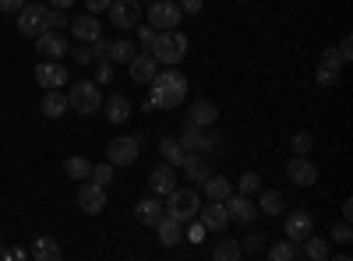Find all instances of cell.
Instances as JSON below:
<instances>
[{
  "label": "cell",
  "instance_id": "816d5d0a",
  "mask_svg": "<svg viewBox=\"0 0 353 261\" xmlns=\"http://www.w3.org/2000/svg\"><path fill=\"white\" fill-rule=\"evenodd\" d=\"M321 61H332V64H343V61H339V53H336V50H332V46H329V50H325V53H321Z\"/></svg>",
  "mask_w": 353,
  "mask_h": 261
},
{
  "label": "cell",
  "instance_id": "7c38bea8",
  "mask_svg": "<svg viewBox=\"0 0 353 261\" xmlns=\"http://www.w3.org/2000/svg\"><path fill=\"white\" fill-rule=\"evenodd\" d=\"M110 21L117 28H134L138 18H141V8H138V0H110Z\"/></svg>",
  "mask_w": 353,
  "mask_h": 261
},
{
  "label": "cell",
  "instance_id": "bcb514c9",
  "mask_svg": "<svg viewBox=\"0 0 353 261\" xmlns=\"http://www.w3.org/2000/svg\"><path fill=\"white\" fill-rule=\"evenodd\" d=\"M188 240H191V244H201V240H205V226H201V222H191V229H188Z\"/></svg>",
  "mask_w": 353,
  "mask_h": 261
},
{
  "label": "cell",
  "instance_id": "ac0fdd59",
  "mask_svg": "<svg viewBox=\"0 0 353 261\" xmlns=\"http://www.w3.org/2000/svg\"><path fill=\"white\" fill-rule=\"evenodd\" d=\"M219 121V109H216V103H209V99H194L191 103V113H188V124H194V127H212Z\"/></svg>",
  "mask_w": 353,
  "mask_h": 261
},
{
  "label": "cell",
  "instance_id": "ffe728a7",
  "mask_svg": "<svg viewBox=\"0 0 353 261\" xmlns=\"http://www.w3.org/2000/svg\"><path fill=\"white\" fill-rule=\"evenodd\" d=\"M198 216H201V226L212 229V233H223V229L230 226V216H226V205H223V201H212L209 209H198Z\"/></svg>",
  "mask_w": 353,
  "mask_h": 261
},
{
  "label": "cell",
  "instance_id": "f35d334b",
  "mask_svg": "<svg viewBox=\"0 0 353 261\" xmlns=\"http://www.w3.org/2000/svg\"><path fill=\"white\" fill-rule=\"evenodd\" d=\"M46 21H50L53 28H61V25H68V14H64V8H46Z\"/></svg>",
  "mask_w": 353,
  "mask_h": 261
},
{
  "label": "cell",
  "instance_id": "f546056e",
  "mask_svg": "<svg viewBox=\"0 0 353 261\" xmlns=\"http://www.w3.org/2000/svg\"><path fill=\"white\" fill-rule=\"evenodd\" d=\"M181 166L188 169V180H191V184H201L205 177H209V163H205V159H194L191 152H188V159H184Z\"/></svg>",
  "mask_w": 353,
  "mask_h": 261
},
{
  "label": "cell",
  "instance_id": "f907efd6",
  "mask_svg": "<svg viewBox=\"0 0 353 261\" xmlns=\"http://www.w3.org/2000/svg\"><path fill=\"white\" fill-rule=\"evenodd\" d=\"M25 0H0V11H18Z\"/></svg>",
  "mask_w": 353,
  "mask_h": 261
},
{
  "label": "cell",
  "instance_id": "6da1fadb",
  "mask_svg": "<svg viewBox=\"0 0 353 261\" xmlns=\"http://www.w3.org/2000/svg\"><path fill=\"white\" fill-rule=\"evenodd\" d=\"M152 85V106H159V109H176V106H181L184 103V96H188V78L181 74V71H156V78L149 81Z\"/></svg>",
  "mask_w": 353,
  "mask_h": 261
},
{
  "label": "cell",
  "instance_id": "277c9868",
  "mask_svg": "<svg viewBox=\"0 0 353 261\" xmlns=\"http://www.w3.org/2000/svg\"><path fill=\"white\" fill-rule=\"evenodd\" d=\"M198 209H201V201H198L194 187H173V191L166 194V212H170L173 219L191 222V219L198 216Z\"/></svg>",
  "mask_w": 353,
  "mask_h": 261
},
{
  "label": "cell",
  "instance_id": "4dcf8cb0",
  "mask_svg": "<svg viewBox=\"0 0 353 261\" xmlns=\"http://www.w3.org/2000/svg\"><path fill=\"white\" fill-rule=\"evenodd\" d=\"M64 173H68L71 180H88V173H92V163L81 159V156H71V159L64 163Z\"/></svg>",
  "mask_w": 353,
  "mask_h": 261
},
{
  "label": "cell",
  "instance_id": "7a4b0ae2",
  "mask_svg": "<svg viewBox=\"0 0 353 261\" xmlns=\"http://www.w3.org/2000/svg\"><path fill=\"white\" fill-rule=\"evenodd\" d=\"M149 50L159 64H181L188 56V36L176 32V28H166V32H156V43Z\"/></svg>",
  "mask_w": 353,
  "mask_h": 261
},
{
  "label": "cell",
  "instance_id": "ba28073f",
  "mask_svg": "<svg viewBox=\"0 0 353 261\" xmlns=\"http://www.w3.org/2000/svg\"><path fill=\"white\" fill-rule=\"evenodd\" d=\"M78 209H81L85 216H99V212L106 209V187L96 184V180H85V184L78 187Z\"/></svg>",
  "mask_w": 353,
  "mask_h": 261
},
{
  "label": "cell",
  "instance_id": "7dc6e473",
  "mask_svg": "<svg viewBox=\"0 0 353 261\" xmlns=\"http://www.w3.org/2000/svg\"><path fill=\"white\" fill-rule=\"evenodd\" d=\"M336 53H339V61H343V64H350V56H353V43H350V36L339 43V50H336Z\"/></svg>",
  "mask_w": 353,
  "mask_h": 261
},
{
  "label": "cell",
  "instance_id": "8d00e7d4",
  "mask_svg": "<svg viewBox=\"0 0 353 261\" xmlns=\"http://www.w3.org/2000/svg\"><path fill=\"white\" fill-rule=\"evenodd\" d=\"M254 191H261V177L248 169L244 177H241V194H254Z\"/></svg>",
  "mask_w": 353,
  "mask_h": 261
},
{
  "label": "cell",
  "instance_id": "11a10c76",
  "mask_svg": "<svg viewBox=\"0 0 353 261\" xmlns=\"http://www.w3.org/2000/svg\"><path fill=\"white\" fill-rule=\"evenodd\" d=\"M0 258H4V251H0Z\"/></svg>",
  "mask_w": 353,
  "mask_h": 261
},
{
  "label": "cell",
  "instance_id": "484cf974",
  "mask_svg": "<svg viewBox=\"0 0 353 261\" xmlns=\"http://www.w3.org/2000/svg\"><path fill=\"white\" fill-rule=\"evenodd\" d=\"M159 152H163V163H170L173 169H176V166H181V163L188 159L184 145L176 141V138H163V141H159Z\"/></svg>",
  "mask_w": 353,
  "mask_h": 261
},
{
  "label": "cell",
  "instance_id": "44dd1931",
  "mask_svg": "<svg viewBox=\"0 0 353 261\" xmlns=\"http://www.w3.org/2000/svg\"><path fill=\"white\" fill-rule=\"evenodd\" d=\"M149 187H152V194H156V198H163V194H170V191L176 187V173H173V166H170V163H163V166H156V169H152Z\"/></svg>",
  "mask_w": 353,
  "mask_h": 261
},
{
  "label": "cell",
  "instance_id": "60d3db41",
  "mask_svg": "<svg viewBox=\"0 0 353 261\" xmlns=\"http://www.w3.org/2000/svg\"><path fill=\"white\" fill-rule=\"evenodd\" d=\"M74 61H78V64H92V61H96V56H92V46H88V43L74 46Z\"/></svg>",
  "mask_w": 353,
  "mask_h": 261
},
{
  "label": "cell",
  "instance_id": "83f0119b",
  "mask_svg": "<svg viewBox=\"0 0 353 261\" xmlns=\"http://www.w3.org/2000/svg\"><path fill=\"white\" fill-rule=\"evenodd\" d=\"M301 258H311V261H329V244L318 240V237H307L301 244Z\"/></svg>",
  "mask_w": 353,
  "mask_h": 261
},
{
  "label": "cell",
  "instance_id": "7bdbcfd3",
  "mask_svg": "<svg viewBox=\"0 0 353 261\" xmlns=\"http://www.w3.org/2000/svg\"><path fill=\"white\" fill-rule=\"evenodd\" d=\"M241 251H248V254H261V251H265V233H254V237H251Z\"/></svg>",
  "mask_w": 353,
  "mask_h": 261
},
{
  "label": "cell",
  "instance_id": "8992f818",
  "mask_svg": "<svg viewBox=\"0 0 353 261\" xmlns=\"http://www.w3.org/2000/svg\"><path fill=\"white\" fill-rule=\"evenodd\" d=\"M138 149H141V141L134 134H121V138H113L106 145V163L113 166H131L138 159Z\"/></svg>",
  "mask_w": 353,
  "mask_h": 261
},
{
  "label": "cell",
  "instance_id": "f5cc1de1",
  "mask_svg": "<svg viewBox=\"0 0 353 261\" xmlns=\"http://www.w3.org/2000/svg\"><path fill=\"white\" fill-rule=\"evenodd\" d=\"M46 4H50V8H64V11H68V8L74 4V0H46Z\"/></svg>",
  "mask_w": 353,
  "mask_h": 261
},
{
  "label": "cell",
  "instance_id": "74e56055",
  "mask_svg": "<svg viewBox=\"0 0 353 261\" xmlns=\"http://www.w3.org/2000/svg\"><path fill=\"white\" fill-rule=\"evenodd\" d=\"M332 240H336V244H350V240H353V229H350V219H343L339 226H332Z\"/></svg>",
  "mask_w": 353,
  "mask_h": 261
},
{
  "label": "cell",
  "instance_id": "836d02e7",
  "mask_svg": "<svg viewBox=\"0 0 353 261\" xmlns=\"http://www.w3.org/2000/svg\"><path fill=\"white\" fill-rule=\"evenodd\" d=\"M258 212H269V216H279V212H283V194H279V191H261V201H258Z\"/></svg>",
  "mask_w": 353,
  "mask_h": 261
},
{
  "label": "cell",
  "instance_id": "5bb4252c",
  "mask_svg": "<svg viewBox=\"0 0 353 261\" xmlns=\"http://www.w3.org/2000/svg\"><path fill=\"white\" fill-rule=\"evenodd\" d=\"M311 229H314V219H311L304 209L286 216V240H293V244H304V240L311 237Z\"/></svg>",
  "mask_w": 353,
  "mask_h": 261
},
{
  "label": "cell",
  "instance_id": "8fae6325",
  "mask_svg": "<svg viewBox=\"0 0 353 261\" xmlns=\"http://www.w3.org/2000/svg\"><path fill=\"white\" fill-rule=\"evenodd\" d=\"M36 50H39L43 61H61V56L71 50V43H68L61 32H53V28H46V32H39V36H36Z\"/></svg>",
  "mask_w": 353,
  "mask_h": 261
},
{
  "label": "cell",
  "instance_id": "cb8c5ba5",
  "mask_svg": "<svg viewBox=\"0 0 353 261\" xmlns=\"http://www.w3.org/2000/svg\"><path fill=\"white\" fill-rule=\"evenodd\" d=\"M201 187H205V194H209L212 201H226L233 194V184L223 177V173H209V177L201 180Z\"/></svg>",
  "mask_w": 353,
  "mask_h": 261
},
{
  "label": "cell",
  "instance_id": "d4e9b609",
  "mask_svg": "<svg viewBox=\"0 0 353 261\" xmlns=\"http://www.w3.org/2000/svg\"><path fill=\"white\" fill-rule=\"evenodd\" d=\"M106 117H110V124H128L131 103H128L124 96H110V99H106Z\"/></svg>",
  "mask_w": 353,
  "mask_h": 261
},
{
  "label": "cell",
  "instance_id": "ab89813d",
  "mask_svg": "<svg viewBox=\"0 0 353 261\" xmlns=\"http://www.w3.org/2000/svg\"><path fill=\"white\" fill-rule=\"evenodd\" d=\"M88 46H92V56H99V61H110V39H92Z\"/></svg>",
  "mask_w": 353,
  "mask_h": 261
},
{
  "label": "cell",
  "instance_id": "681fc988",
  "mask_svg": "<svg viewBox=\"0 0 353 261\" xmlns=\"http://www.w3.org/2000/svg\"><path fill=\"white\" fill-rule=\"evenodd\" d=\"M85 8H88V14H99L110 8V0H85Z\"/></svg>",
  "mask_w": 353,
  "mask_h": 261
},
{
  "label": "cell",
  "instance_id": "4fadbf2b",
  "mask_svg": "<svg viewBox=\"0 0 353 261\" xmlns=\"http://www.w3.org/2000/svg\"><path fill=\"white\" fill-rule=\"evenodd\" d=\"M156 71H159V61H156L152 53H141V56H131V61H128V74L138 85H149L156 78Z\"/></svg>",
  "mask_w": 353,
  "mask_h": 261
},
{
  "label": "cell",
  "instance_id": "3957f363",
  "mask_svg": "<svg viewBox=\"0 0 353 261\" xmlns=\"http://www.w3.org/2000/svg\"><path fill=\"white\" fill-rule=\"evenodd\" d=\"M68 106L78 109L81 117H92V113H99V109H103L99 85H96V81H74L71 92H68Z\"/></svg>",
  "mask_w": 353,
  "mask_h": 261
},
{
  "label": "cell",
  "instance_id": "f1b7e54d",
  "mask_svg": "<svg viewBox=\"0 0 353 261\" xmlns=\"http://www.w3.org/2000/svg\"><path fill=\"white\" fill-rule=\"evenodd\" d=\"M269 258L272 261H297L301 258V244H293V240H279L269 247Z\"/></svg>",
  "mask_w": 353,
  "mask_h": 261
},
{
  "label": "cell",
  "instance_id": "e575fe53",
  "mask_svg": "<svg viewBox=\"0 0 353 261\" xmlns=\"http://www.w3.org/2000/svg\"><path fill=\"white\" fill-rule=\"evenodd\" d=\"M241 254H244V251H241V244H237V240H230V237H226V240H219V247L212 251V258H216V261H237Z\"/></svg>",
  "mask_w": 353,
  "mask_h": 261
},
{
  "label": "cell",
  "instance_id": "d590c367",
  "mask_svg": "<svg viewBox=\"0 0 353 261\" xmlns=\"http://www.w3.org/2000/svg\"><path fill=\"white\" fill-rule=\"evenodd\" d=\"M88 177H92L96 184H103V187H106V184L113 180V163H99V166H92V173H88Z\"/></svg>",
  "mask_w": 353,
  "mask_h": 261
},
{
  "label": "cell",
  "instance_id": "9a60e30c",
  "mask_svg": "<svg viewBox=\"0 0 353 261\" xmlns=\"http://www.w3.org/2000/svg\"><path fill=\"white\" fill-rule=\"evenodd\" d=\"M36 81L43 85V89H64L68 85V67H61L57 61H43L36 67Z\"/></svg>",
  "mask_w": 353,
  "mask_h": 261
},
{
  "label": "cell",
  "instance_id": "d6986e66",
  "mask_svg": "<svg viewBox=\"0 0 353 261\" xmlns=\"http://www.w3.org/2000/svg\"><path fill=\"white\" fill-rule=\"evenodd\" d=\"M156 233H159V244H163V247H176V244H181V237H184L181 219H173L170 212H163L159 222H156Z\"/></svg>",
  "mask_w": 353,
  "mask_h": 261
},
{
  "label": "cell",
  "instance_id": "b9f144b4",
  "mask_svg": "<svg viewBox=\"0 0 353 261\" xmlns=\"http://www.w3.org/2000/svg\"><path fill=\"white\" fill-rule=\"evenodd\" d=\"M106 81H113V67H110V61H99V67H96V85H106Z\"/></svg>",
  "mask_w": 353,
  "mask_h": 261
},
{
  "label": "cell",
  "instance_id": "c3c4849f",
  "mask_svg": "<svg viewBox=\"0 0 353 261\" xmlns=\"http://www.w3.org/2000/svg\"><path fill=\"white\" fill-rule=\"evenodd\" d=\"M201 4H205V0H181V11H184V14H198Z\"/></svg>",
  "mask_w": 353,
  "mask_h": 261
},
{
  "label": "cell",
  "instance_id": "603a6c76",
  "mask_svg": "<svg viewBox=\"0 0 353 261\" xmlns=\"http://www.w3.org/2000/svg\"><path fill=\"white\" fill-rule=\"evenodd\" d=\"M68 109H71V106H68V96H64V92L46 89V96H43V117H50V121H61Z\"/></svg>",
  "mask_w": 353,
  "mask_h": 261
},
{
  "label": "cell",
  "instance_id": "d6a6232c",
  "mask_svg": "<svg viewBox=\"0 0 353 261\" xmlns=\"http://www.w3.org/2000/svg\"><path fill=\"white\" fill-rule=\"evenodd\" d=\"M131 56H134V43H131V39H117V43H110V61L128 64Z\"/></svg>",
  "mask_w": 353,
  "mask_h": 261
},
{
  "label": "cell",
  "instance_id": "ee69618b",
  "mask_svg": "<svg viewBox=\"0 0 353 261\" xmlns=\"http://www.w3.org/2000/svg\"><path fill=\"white\" fill-rule=\"evenodd\" d=\"M293 152L307 156V152H311V134H297V138H293Z\"/></svg>",
  "mask_w": 353,
  "mask_h": 261
},
{
  "label": "cell",
  "instance_id": "7402d4cb",
  "mask_svg": "<svg viewBox=\"0 0 353 261\" xmlns=\"http://www.w3.org/2000/svg\"><path fill=\"white\" fill-rule=\"evenodd\" d=\"M163 212H166V209H163V201H159L156 194H152V198H141L138 205H134V219H138L141 226H156Z\"/></svg>",
  "mask_w": 353,
  "mask_h": 261
},
{
  "label": "cell",
  "instance_id": "1f68e13d",
  "mask_svg": "<svg viewBox=\"0 0 353 261\" xmlns=\"http://www.w3.org/2000/svg\"><path fill=\"white\" fill-rule=\"evenodd\" d=\"M339 71H343V64L321 61V67L314 71V81H318V85H325V89H329V85H336V81H339Z\"/></svg>",
  "mask_w": 353,
  "mask_h": 261
},
{
  "label": "cell",
  "instance_id": "5b68a950",
  "mask_svg": "<svg viewBox=\"0 0 353 261\" xmlns=\"http://www.w3.org/2000/svg\"><path fill=\"white\" fill-rule=\"evenodd\" d=\"M50 28V21H46V8L43 4H25L18 8V32L21 36H28V39H36L39 32H46Z\"/></svg>",
  "mask_w": 353,
  "mask_h": 261
},
{
  "label": "cell",
  "instance_id": "9c48e42d",
  "mask_svg": "<svg viewBox=\"0 0 353 261\" xmlns=\"http://www.w3.org/2000/svg\"><path fill=\"white\" fill-rule=\"evenodd\" d=\"M286 177L297 184V187H314L318 184V166L307 159V156H293L286 163Z\"/></svg>",
  "mask_w": 353,
  "mask_h": 261
},
{
  "label": "cell",
  "instance_id": "db71d44e",
  "mask_svg": "<svg viewBox=\"0 0 353 261\" xmlns=\"http://www.w3.org/2000/svg\"><path fill=\"white\" fill-rule=\"evenodd\" d=\"M350 216H353V201L346 198V201H343V219H350Z\"/></svg>",
  "mask_w": 353,
  "mask_h": 261
},
{
  "label": "cell",
  "instance_id": "52a82bcc",
  "mask_svg": "<svg viewBox=\"0 0 353 261\" xmlns=\"http://www.w3.org/2000/svg\"><path fill=\"white\" fill-rule=\"evenodd\" d=\"M184 18L181 4H173V0H156V4L149 8V25L156 28V32H166V28H176Z\"/></svg>",
  "mask_w": 353,
  "mask_h": 261
},
{
  "label": "cell",
  "instance_id": "4316f807",
  "mask_svg": "<svg viewBox=\"0 0 353 261\" xmlns=\"http://www.w3.org/2000/svg\"><path fill=\"white\" fill-rule=\"evenodd\" d=\"M32 258H39V261H57V258H61V244H57L53 237H36Z\"/></svg>",
  "mask_w": 353,
  "mask_h": 261
},
{
  "label": "cell",
  "instance_id": "e0dca14e",
  "mask_svg": "<svg viewBox=\"0 0 353 261\" xmlns=\"http://www.w3.org/2000/svg\"><path fill=\"white\" fill-rule=\"evenodd\" d=\"M176 141L184 145V152H205V156H209V152L216 149V141H212V138H205L201 127H194V124H188V121H184V134L176 138Z\"/></svg>",
  "mask_w": 353,
  "mask_h": 261
},
{
  "label": "cell",
  "instance_id": "30bf717a",
  "mask_svg": "<svg viewBox=\"0 0 353 261\" xmlns=\"http://www.w3.org/2000/svg\"><path fill=\"white\" fill-rule=\"evenodd\" d=\"M226 216H230V222H241V226H248V222H254V216H258V205H251V198L248 194H241V191H233L226 201Z\"/></svg>",
  "mask_w": 353,
  "mask_h": 261
},
{
  "label": "cell",
  "instance_id": "2e32d148",
  "mask_svg": "<svg viewBox=\"0 0 353 261\" xmlns=\"http://www.w3.org/2000/svg\"><path fill=\"white\" fill-rule=\"evenodd\" d=\"M71 25V36L78 39V43H92V39H99V14H78V18H71L68 21Z\"/></svg>",
  "mask_w": 353,
  "mask_h": 261
},
{
  "label": "cell",
  "instance_id": "f6af8a7d",
  "mask_svg": "<svg viewBox=\"0 0 353 261\" xmlns=\"http://www.w3.org/2000/svg\"><path fill=\"white\" fill-rule=\"evenodd\" d=\"M138 43H141V46H152V43H156V28H152V25H141V28H138Z\"/></svg>",
  "mask_w": 353,
  "mask_h": 261
}]
</instances>
